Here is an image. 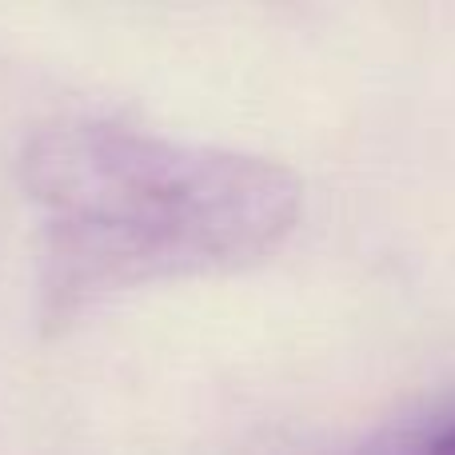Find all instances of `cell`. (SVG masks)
<instances>
[{
  "label": "cell",
  "mask_w": 455,
  "mask_h": 455,
  "mask_svg": "<svg viewBox=\"0 0 455 455\" xmlns=\"http://www.w3.org/2000/svg\"><path fill=\"white\" fill-rule=\"evenodd\" d=\"M20 184L40 228L48 331L128 288L256 264L304 212V184L275 160L108 120L40 128Z\"/></svg>",
  "instance_id": "6da1fadb"
},
{
  "label": "cell",
  "mask_w": 455,
  "mask_h": 455,
  "mask_svg": "<svg viewBox=\"0 0 455 455\" xmlns=\"http://www.w3.org/2000/svg\"><path fill=\"white\" fill-rule=\"evenodd\" d=\"M424 455H455V419L451 424H443L440 432L432 435V443H427Z\"/></svg>",
  "instance_id": "7a4b0ae2"
}]
</instances>
